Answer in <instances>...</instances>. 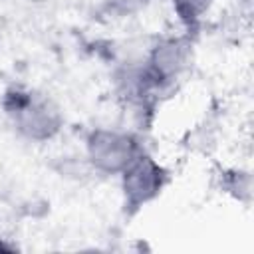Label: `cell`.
I'll list each match as a JSON object with an SVG mask.
<instances>
[{"mask_svg": "<svg viewBox=\"0 0 254 254\" xmlns=\"http://www.w3.org/2000/svg\"><path fill=\"white\" fill-rule=\"evenodd\" d=\"M151 2L153 0H103L107 12L113 14V16H117V18L137 16V14L145 12Z\"/></svg>", "mask_w": 254, "mask_h": 254, "instance_id": "cell-7", "label": "cell"}, {"mask_svg": "<svg viewBox=\"0 0 254 254\" xmlns=\"http://www.w3.org/2000/svg\"><path fill=\"white\" fill-rule=\"evenodd\" d=\"M169 181V169L145 151L119 175L125 212L135 214L151 202H155L167 189Z\"/></svg>", "mask_w": 254, "mask_h": 254, "instance_id": "cell-4", "label": "cell"}, {"mask_svg": "<svg viewBox=\"0 0 254 254\" xmlns=\"http://www.w3.org/2000/svg\"><path fill=\"white\" fill-rule=\"evenodd\" d=\"M173 12L187 32L194 30L212 10L214 0H171Z\"/></svg>", "mask_w": 254, "mask_h": 254, "instance_id": "cell-6", "label": "cell"}, {"mask_svg": "<svg viewBox=\"0 0 254 254\" xmlns=\"http://www.w3.org/2000/svg\"><path fill=\"white\" fill-rule=\"evenodd\" d=\"M143 153V141L127 129L93 127L83 141V161L87 169L105 177H119Z\"/></svg>", "mask_w": 254, "mask_h": 254, "instance_id": "cell-2", "label": "cell"}, {"mask_svg": "<svg viewBox=\"0 0 254 254\" xmlns=\"http://www.w3.org/2000/svg\"><path fill=\"white\" fill-rule=\"evenodd\" d=\"M194 62V44L190 34L159 38L143 54V65L155 93L181 81Z\"/></svg>", "mask_w": 254, "mask_h": 254, "instance_id": "cell-3", "label": "cell"}, {"mask_svg": "<svg viewBox=\"0 0 254 254\" xmlns=\"http://www.w3.org/2000/svg\"><path fill=\"white\" fill-rule=\"evenodd\" d=\"M0 107L16 135L28 143L40 145L56 139L65 123L62 107L50 95L26 85L8 87Z\"/></svg>", "mask_w": 254, "mask_h": 254, "instance_id": "cell-1", "label": "cell"}, {"mask_svg": "<svg viewBox=\"0 0 254 254\" xmlns=\"http://www.w3.org/2000/svg\"><path fill=\"white\" fill-rule=\"evenodd\" d=\"M12 250H16L12 244H8V242H4V240H0V252H12Z\"/></svg>", "mask_w": 254, "mask_h": 254, "instance_id": "cell-8", "label": "cell"}, {"mask_svg": "<svg viewBox=\"0 0 254 254\" xmlns=\"http://www.w3.org/2000/svg\"><path fill=\"white\" fill-rule=\"evenodd\" d=\"M220 189L238 200L240 204H250L252 200V173L244 167H230L220 171Z\"/></svg>", "mask_w": 254, "mask_h": 254, "instance_id": "cell-5", "label": "cell"}]
</instances>
